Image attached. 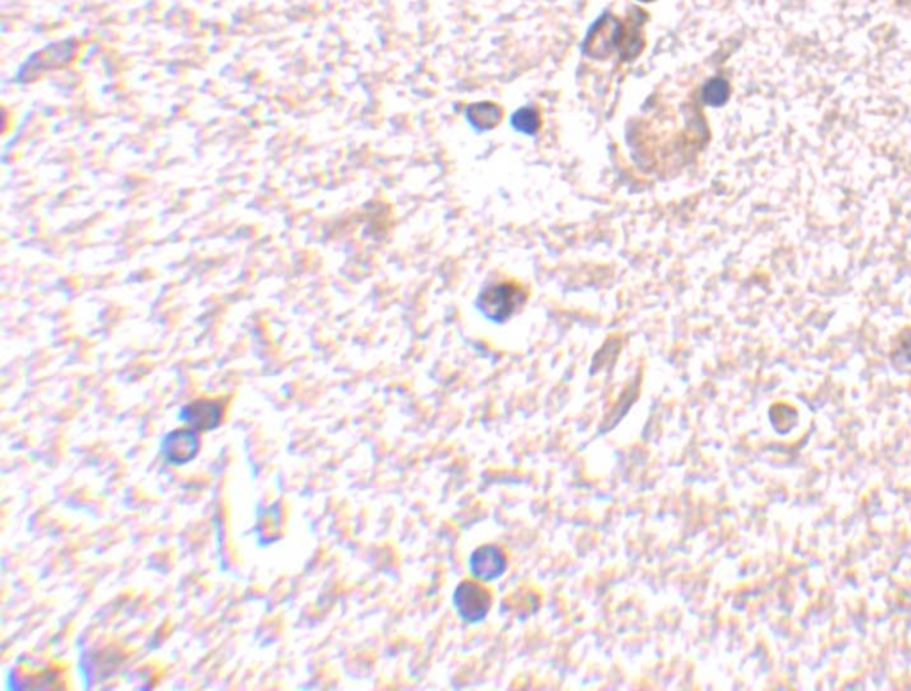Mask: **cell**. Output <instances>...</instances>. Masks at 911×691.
Listing matches in <instances>:
<instances>
[{
	"mask_svg": "<svg viewBox=\"0 0 911 691\" xmlns=\"http://www.w3.org/2000/svg\"><path fill=\"white\" fill-rule=\"evenodd\" d=\"M200 449L198 431L193 428L177 430L170 433L162 442V455L175 465H184L193 460Z\"/></svg>",
	"mask_w": 911,
	"mask_h": 691,
	"instance_id": "5b68a950",
	"label": "cell"
},
{
	"mask_svg": "<svg viewBox=\"0 0 911 691\" xmlns=\"http://www.w3.org/2000/svg\"><path fill=\"white\" fill-rule=\"evenodd\" d=\"M639 2H654V0H639Z\"/></svg>",
	"mask_w": 911,
	"mask_h": 691,
	"instance_id": "30bf717a",
	"label": "cell"
},
{
	"mask_svg": "<svg viewBox=\"0 0 911 691\" xmlns=\"http://www.w3.org/2000/svg\"><path fill=\"white\" fill-rule=\"evenodd\" d=\"M467 120L476 131H490V129H495L502 120V109L492 102L472 104L467 109Z\"/></svg>",
	"mask_w": 911,
	"mask_h": 691,
	"instance_id": "52a82bcc",
	"label": "cell"
},
{
	"mask_svg": "<svg viewBox=\"0 0 911 691\" xmlns=\"http://www.w3.org/2000/svg\"><path fill=\"white\" fill-rule=\"evenodd\" d=\"M468 569H470V574L477 581L490 583V581L502 578L506 574L508 558H506V553L497 545H481V547H477L474 553L470 554Z\"/></svg>",
	"mask_w": 911,
	"mask_h": 691,
	"instance_id": "277c9868",
	"label": "cell"
},
{
	"mask_svg": "<svg viewBox=\"0 0 911 691\" xmlns=\"http://www.w3.org/2000/svg\"><path fill=\"white\" fill-rule=\"evenodd\" d=\"M625 31L627 27L621 24L618 18L611 13H605L591 25L586 40L582 43V50L586 56L593 59H605L613 54V50L621 49Z\"/></svg>",
	"mask_w": 911,
	"mask_h": 691,
	"instance_id": "7a4b0ae2",
	"label": "cell"
},
{
	"mask_svg": "<svg viewBox=\"0 0 911 691\" xmlns=\"http://www.w3.org/2000/svg\"><path fill=\"white\" fill-rule=\"evenodd\" d=\"M513 129L527 136H533L540 129V114L534 107H522L511 118Z\"/></svg>",
	"mask_w": 911,
	"mask_h": 691,
	"instance_id": "ba28073f",
	"label": "cell"
},
{
	"mask_svg": "<svg viewBox=\"0 0 911 691\" xmlns=\"http://www.w3.org/2000/svg\"><path fill=\"white\" fill-rule=\"evenodd\" d=\"M452 604L465 624H481L492 610V594L483 585L463 581L452 594Z\"/></svg>",
	"mask_w": 911,
	"mask_h": 691,
	"instance_id": "3957f363",
	"label": "cell"
},
{
	"mask_svg": "<svg viewBox=\"0 0 911 691\" xmlns=\"http://www.w3.org/2000/svg\"><path fill=\"white\" fill-rule=\"evenodd\" d=\"M730 95V88L723 79H712L703 88V102L709 106H723Z\"/></svg>",
	"mask_w": 911,
	"mask_h": 691,
	"instance_id": "9c48e42d",
	"label": "cell"
},
{
	"mask_svg": "<svg viewBox=\"0 0 911 691\" xmlns=\"http://www.w3.org/2000/svg\"><path fill=\"white\" fill-rule=\"evenodd\" d=\"M524 300V293L516 285L497 284L481 291L477 296L476 307L484 318L500 325L520 309Z\"/></svg>",
	"mask_w": 911,
	"mask_h": 691,
	"instance_id": "6da1fadb",
	"label": "cell"
},
{
	"mask_svg": "<svg viewBox=\"0 0 911 691\" xmlns=\"http://www.w3.org/2000/svg\"><path fill=\"white\" fill-rule=\"evenodd\" d=\"M223 408L216 401H194L182 410V419L193 430H214L221 424Z\"/></svg>",
	"mask_w": 911,
	"mask_h": 691,
	"instance_id": "8992f818",
	"label": "cell"
}]
</instances>
